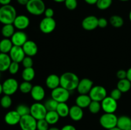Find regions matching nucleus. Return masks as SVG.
Masks as SVG:
<instances>
[{
  "instance_id": "obj_1",
  "label": "nucleus",
  "mask_w": 131,
  "mask_h": 130,
  "mask_svg": "<svg viewBox=\"0 0 131 130\" xmlns=\"http://www.w3.org/2000/svg\"><path fill=\"white\" fill-rule=\"evenodd\" d=\"M79 79L78 75L72 72H65L60 76V86L69 91L77 89Z\"/></svg>"
},
{
  "instance_id": "obj_2",
  "label": "nucleus",
  "mask_w": 131,
  "mask_h": 130,
  "mask_svg": "<svg viewBox=\"0 0 131 130\" xmlns=\"http://www.w3.org/2000/svg\"><path fill=\"white\" fill-rule=\"evenodd\" d=\"M17 15L16 10L12 5H4L0 7V22L3 25L13 24Z\"/></svg>"
},
{
  "instance_id": "obj_3",
  "label": "nucleus",
  "mask_w": 131,
  "mask_h": 130,
  "mask_svg": "<svg viewBox=\"0 0 131 130\" xmlns=\"http://www.w3.org/2000/svg\"><path fill=\"white\" fill-rule=\"evenodd\" d=\"M26 8L28 13L35 16L43 14L46 9L43 0H29L28 4L26 5Z\"/></svg>"
},
{
  "instance_id": "obj_4",
  "label": "nucleus",
  "mask_w": 131,
  "mask_h": 130,
  "mask_svg": "<svg viewBox=\"0 0 131 130\" xmlns=\"http://www.w3.org/2000/svg\"><path fill=\"white\" fill-rule=\"evenodd\" d=\"M118 117L115 113H104L99 119V123L103 128L108 130L117 126Z\"/></svg>"
},
{
  "instance_id": "obj_5",
  "label": "nucleus",
  "mask_w": 131,
  "mask_h": 130,
  "mask_svg": "<svg viewBox=\"0 0 131 130\" xmlns=\"http://www.w3.org/2000/svg\"><path fill=\"white\" fill-rule=\"evenodd\" d=\"M47 112V110L44 104L40 102H35L30 107V115L37 121L45 119Z\"/></svg>"
},
{
  "instance_id": "obj_6",
  "label": "nucleus",
  "mask_w": 131,
  "mask_h": 130,
  "mask_svg": "<svg viewBox=\"0 0 131 130\" xmlns=\"http://www.w3.org/2000/svg\"><path fill=\"white\" fill-rule=\"evenodd\" d=\"M51 98L58 103H66L70 98V91L61 86L51 90Z\"/></svg>"
},
{
  "instance_id": "obj_7",
  "label": "nucleus",
  "mask_w": 131,
  "mask_h": 130,
  "mask_svg": "<svg viewBox=\"0 0 131 130\" xmlns=\"http://www.w3.org/2000/svg\"><path fill=\"white\" fill-rule=\"evenodd\" d=\"M2 85L3 93L6 95L8 96L15 94L19 88L17 80L14 78H8L6 79L2 84Z\"/></svg>"
},
{
  "instance_id": "obj_8",
  "label": "nucleus",
  "mask_w": 131,
  "mask_h": 130,
  "mask_svg": "<svg viewBox=\"0 0 131 130\" xmlns=\"http://www.w3.org/2000/svg\"><path fill=\"white\" fill-rule=\"evenodd\" d=\"M88 95L92 101L101 102L107 96V90L102 85H95L91 89Z\"/></svg>"
},
{
  "instance_id": "obj_9",
  "label": "nucleus",
  "mask_w": 131,
  "mask_h": 130,
  "mask_svg": "<svg viewBox=\"0 0 131 130\" xmlns=\"http://www.w3.org/2000/svg\"><path fill=\"white\" fill-rule=\"evenodd\" d=\"M37 121L30 114L21 117L19 126L21 130H37Z\"/></svg>"
},
{
  "instance_id": "obj_10",
  "label": "nucleus",
  "mask_w": 131,
  "mask_h": 130,
  "mask_svg": "<svg viewBox=\"0 0 131 130\" xmlns=\"http://www.w3.org/2000/svg\"><path fill=\"white\" fill-rule=\"evenodd\" d=\"M56 27V22L52 18L44 17L39 24V29L44 34H49L54 31Z\"/></svg>"
},
{
  "instance_id": "obj_11",
  "label": "nucleus",
  "mask_w": 131,
  "mask_h": 130,
  "mask_svg": "<svg viewBox=\"0 0 131 130\" xmlns=\"http://www.w3.org/2000/svg\"><path fill=\"white\" fill-rule=\"evenodd\" d=\"M101 103L102 110L105 113H115L118 108L117 101L110 96H107Z\"/></svg>"
},
{
  "instance_id": "obj_12",
  "label": "nucleus",
  "mask_w": 131,
  "mask_h": 130,
  "mask_svg": "<svg viewBox=\"0 0 131 130\" xmlns=\"http://www.w3.org/2000/svg\"><path fill=\"white\" fill-rule=\"evenodd\" d=\"M93 87V81L87 78H84L79 80L77 90L79 94H88Z\"/></svg>"
},
{
  "instance_id": "obj_13",
  "label": "nucleus",
  "mask_w": 131,
  "mask_h": 130,
  "mask_svg": "<svg viewBox=\"0 0 131 130\" xmlns=\"http://www.w3.org/2000/svg\"><path fill=\"white\" fill-rule=\"evenodd\" d=\"M9 56L12 61L18 62V63L22 62L23 60L26 57V54L23 50V47L14 45L13 46L12 48L9 52Z\"/></svg>"
},
{
  "instance_id": "obj_14",
  "label": "nucleus",
  "mask_w": 131,
  "mask_h": 130,
  "mask_svg": "<svg viewBox=\"0 0 131 130\" xmlns=\"http://www.w3.org/2000/svg\"><path fill=\"white\" fill-rule=\"evenodd\" d=\"M98 18L94 15L86 17L82 21V27L86 31L94 30L98 27Z\"/></svg>"
},
{
  "instance_id": "obj_15",
  "label": "nucleus",
  "mask_w": 131,
  "mask_h": 130,
  "mask_svg": "<svg viewBox=\"0 0 131 130\" xmlns=\"http://www.w3.org/2000/svg\"><path fill=\"white\" fill-rule=\"evenodd\" d=\"M10 39L13 45L18 47H23V45L28 40L26 33L20 30L15 31Z\"/></svg>"
},
{
  "instance_id": "obj_16",
  "label": "nucleus",
  "mask_w": 131,
  "mask_h": 130,
  "mask_svg": "<svg viewBox=\"0 0 131 130\" xmlns=\"http://www.w3.org/2000/svg\"><path fill=\"white\" fill-rule=\"evenodd\" d=\"M29 24H30L29 19L28 18V17L24 15H17L16 18L13 23L14 27L20 31H23L26 29L29 25Z\"/></svg>"
},
{
  "instance_id": "obj_17",
  "label": "nucleus",
  "mask_w": 131,
  "mask_h": 130,
  "mask_svg": "<svg viewBox=\"0 0 131 130\" xmlns=\"http://www.w3.org/2000/svg\"><path fill=\"white\" fill-rule=\"evenodd\" d=\"M21 116L16 110H11L5 114L4 120L6 124L10 126H15L19 124Z\"/></svg>"
},
{
  "instance_id": "obj_18",
  "label": "nucleus",
  "mask_w": 131,
  "mask_h": 130,
  "mask_svg": "<svg viewBox=\"0 0 131 130\" xmlns=\"http://www.w3.org/2000/svg\"><path fill=\"white\" fill-rule=\"evenodd\" d=\"M23 49L26 56L33 57L38 52V46L37 43L32 40H28L23 45Z\"/></svg>"
},
{
  "instance_id": "obj_19",
  "label": "nucleus",
  "mask_w": 131,
  "mask_h": 130,
  "mask_svg": "<svg viewBox=\"0 0 131 130\" xmlns=\"http://www.w3.org/2000/svg\"><path fill=\"white\" fill-rule=\"evenodd\" d=\"M31 98L37 102L43 100L46 96V91L42 86L40 85H35L33 86L30 93Z\"/></svg>"
},
{
  "instance_id": "obj_20",
  "label": "nucleus",
  "mask_w": 131,
  "mask_h": 130,
  "mask_svg": "<svg viewBox=\"0 0 131 130\" xmlns=\"http://www.w3.org/2000/svg\"><path fill=\"white\" fill-rule=\"evenodd\" d=\"M84 115L83 108L79 107V106L73 105L70 108L69 116L70 117L72 121H79L83 119Z\"/></svg>"
},
{
  "instance_id": "obj_21",
  "label": "nucleus",
  "mask_w": 131,
  "mask_h": 130,
  "mask_svg": "<svg viewBox=\"0 0 131 130\" xmlns=\"http://www.w3.org/2000/svg\"><path fill=\"white\" fill-rule=\"evenodd\" d=\"M46 86L51 90L56 89L60 86V76L56 74H51L46 78Z\"/></svg>"
},
{
  "instance_id": "obj_22",
  "label": "nucleus",
  "mask_w": 131,
  "mask_h": 130,
  "mask_svg": "<svg viewBox=\"0 0 131 130\" xmlns=\"http://www.w3.org/2000/svg\"><path fill=\"white\" fill-rule=\"evenodd\" d=\"M92 101L88 94H79L75 99V104L82 108H88Z\"/></svg>"
},
{
  "instance_id": "obj_23",
  "label": "nucleus",
  "mask_w": 131,
  "mask_h": 130,
  "mask_svg": "<svg viewBox=\"0 0 131 130\" xmlns=\"http://www.w3.org/2000/svg\"><path fill=\"white\" fill-rule=\"evenodd\" d=\"M12 59L8 54H0V71L4 72L8 70Z\"/></svg>"
},
{
  "instance_id": "obj_24",
  "label": "nucleus",
  "mask_w": 131,
  "mask_h": 130,
  "mask_svg": "<svg viewBox=\"0 0 131 130\" xmlns=\"http://www.w3.org/2000/svg\"><path fill=\"white\" fill-rule=\"evenodd\" d=\"M121 130H125L131 127V118L129 116L122 115L118 117L117 126Z\"/></svg>"
},
{
  "instance_id": "obj_25",
  "label": "nucleus",
  "mask_w": 131,
  "mask_h": 130,
  "mask_svg": "<svg viewBox=\"0 0 131 130\" xmlns=\"http://www.w3.org/2000/svg\"><path fill=\"white\" fill-rule=\"evenodd\" d=\"M13 46L14 45L10 38H4L0 41V51L1 53L9 54Z\"/></svg>"
},
{
  "instance_id": "obj_26",
  "label": "nucleus",
  "mask_w": 131,
  "mask_h": 130,
  "mask_svg": "<svg viewBox=\"0 0 131 130\" xmlns=\"http://www.w3.org/2000/svg\"><path fill=\"white\" fill-rule=\"evenodd\" d=\"M60 117L56 111H47L45 119L49 125H54L58 122Z\"/></svg>"
},
{
  "instance_id": "obj_27",
  "label": "nucleus",
  "mask_w": 131,
  "mask_h": 130,
  "mask_svg": "<svg viewBox=\"0 0 131 130\" xmlns=\"http://www.w3.org/2000/svg\"><path fill=\"white\" fill-rule=\"evenodd\" d=\"M56 111L60 117L65 118L69 116L70 107L66 103H59Z\"/></svg>"
},
{
  "instance_id": "obj_28",
  "label": "nucleus",
  "mask_w": 131,
  "mask_h": 130,
  "mask_svg": "<svg viewBox=\"0 0 131 130\" xmlns=\"http://www.w3.org/2000/svg\"><path fill=\"white\" fill-rule=\"evenodd\" d=\"M35 76V71L33 67L26 68L22 71V78L24 81L31 82Z\"/></svg>"
},
{
  "instance_id": "obj_29",
  "label": "nucleus",
  "mask_w": 131,
  "mask_h": 130,
  "mask_svg": "<svg viewBox=\"0 0 131 130\" xmlns=\"http://www.w3.org/2000/svg\"><path fill=\"white\" fill-rule=\"evenodd\" d=\"M15 27L14 24H5L1 28V34L4 38H10L15 33Z\"/></svg>"
},
{
  "instance_id": "obj_30",
  "label": "nucleus",
  "mask_w": 131,
  "mask_h": 130,
  "mask_svg": "<svg viewBox=\"0 0 131 130\" xmlns=\"http://www.w3.org/2000/svg\"><path fill=\"white\" fill-rule=\"evenodd\" d=\"M116 88H118L122 93H127L130 89L131 82L127 79L119 80L117 83Z\"/></svg>"
},
{
  "instance_id": "obj_31",
  "label": "nucleus",
  "mask_w": 131,
  "mask_h": 130,
  "mask_svg": "<svg viewBox=\"0 0 131 130\" xmlns=\"http://www.w3.org/2000/svg\"><path fill=\"white\" fill-rule=\"evenodd\" d=\"M110 23L114 28H121L124 24V19L120 15H114L110 18Z\"/></svg>"
},
{
  "instance_id": "obj_32",
  "label": "nucleus",
  "mask_w": 131,
  "mask_h": 130,
  "mask_svg": "<svg viewBox=\"0 0 131 130\" xmlns=\"http://www.w3.org/2000/svg\"><path fill=\"white\" fill-rule=\"evenodd\" d=\"M33 88V85L31 84V82L24 81L19 85V90L21 93L24 94H28L30 93Z\"/></svg>"
},
{
  "instance_id": "obj_33",
  "label": "nucleus",
  "mask_w": 131,
  "mask_h": 130,
  "mask_svg": "<svg viewBox=\"0 0 131 130\" xmlns=\"http://www.w3.org/2000/svg\"><path fill=\"white\" fill-rule=\"evenodd\" d=\"M47 111H56L58 103L52 98L47 99L43 103Z\"/></svg>"
},
{
  "instance_id": "obj_34",
  "label": "nucleus",
  "mask_w": 131,
  "mask_h": 130,
  "mask_svg": "<svg viewBox=\"0 0 131 130\" xmlns=\"http://www.w3.org/2000/svg\"><path fill=\"white\" fill-rule=\"evenodd\" d=\"M88 109H89V111L92 113H93V114L98 113L101 111V110L102 109L101 103V102L96 101H92L89 107H88Z\"/></svg>"
},
{
  "instance_id": "obj_35",
  "label": "nucleus",
  "mask_w": 131,
  "mask_h": 130,
  "mask_svg": "<svg viewBox=\"0 0 131 130\" xmlns=\"http://www.w3.org/2000/svg\"><path fill=\"white\" fill-rule=\"evenodd\" d=\"M15 110L21 117L30 114V107L25 104H20L17 107Z\"/></svg>"
},
{
  "instance_id": "obj_36",
  "label": "nucleus",
  "mask_w": 131,
  "mask_h": 130,
  "mask_svg": "<svg viewBox=\"0 0 131 130\" xmlns=\"http://www.w3.org/2000/svg\"><path fill=\"white\" fill-rule=\"evenodd\" d=\"M113 3V0H98L96 3L97 7L101 10L108 9Z\"/></svg>"
},
{
  "instance_id": "obj_37",
  "label": "nucleus",
  "mask_w": 131,
  "mask_h": 130,
  "mask_svg": "<svg viewBox=\"0 0 131 130\" xmlns=\"http://www.w3.org/2000/svg\"><path fill=\"white\" fill-rule=\"evenodd\" d=\"M12 104V99L10 96L5 94L0 99V105H1L3 108H10L11 107Z\"/></svg>"
},
{
  "instance_id": "obj_38",
  "label": "nucleus",
  "mask_w": 131,
  "mask_h": 130,
  "mask_svg": "<svg viewBox=\"0 0 131 130\" xmlns=\"http://www.w3.org/2000/svg\"><path fill=\"white\" fill-rule=\"evenodd\" d=\"M49 126L48 122L46 121L45 119L37 121V130H48L49 128Z\"/></svg>"
},
{
  "instance_id": "obj_39",
  "label": "nucleus",
  "mask_w": 131,
  "mask_h": 130,
  "mask_svg": "<svg viewBox=\"0 0 131 130\" xmlns=\"http://www.w3.org/2000/svg\"><path fill=\"white\" fill-rule=\"evenodd\" d=\"M65 6L69 10H74L78 6V1L77 0H65Z\"/></svg>"
},
{
  "instance_id": "obj_40",
  "label": "nucleus",
  "mask_w": 131,
  "mask_h": 130,
  "mask_svg": "<svg viewBox=\"0 0 131 130\" xmlns=\"http://www.w3.org/2000/svg\"><path fill=\"white\" fill-rule=\"evenodd\" d=\"M8 71L12 75H15L19 70V63L14 61H12L8 68Z\"/></svg>"
},
{
  "instance_id": "obj_41",
  "label": "nucleus",
  "mask_w": 131,
  "mask_h": 130,
  "mask_svg": "<svg viewBox=\"0 0 131 130\" xmlns=\"http://www.w3.org/2000/svg\"><path fill=\"white\" fill-rule=\"evenodd\" d=\"M22 64H23V66H24V68L33 67V61L32 59V57L26 56V57H24V59L22 61Z\"/></svg>"
},
{
  "instance_id": "obj_42",
  "label": "nucleus",
  "mask_w": 131,
  "mask_h": 130,
  "mask_svg": "<svg viewBox=\"0 0 131 130\" xmlns=\"http://www.w3.org/2000/svg\"><path fill=\"white\" fill-rule=\"evenodd\" d=\"M122 95V93L118 88L113 89L111 90V93H110V96L116 101H118L121 98Z\"/></svg>"
},
{
  "instance_id": "obj_43",
  "label": "nucleus",
  "mask_w": 131,
  "mask_h": 130,
  "mask_svg": "<svg viewBox=\"0 0 131 130\" xmlns=\"http://www.w3.org/2000/svg\"><path fill=\"white\" fill-rule=\"evenodd\" d=\"M107 24H108V22H107V19L106 18L101 17L99 18L98 20V27L101 28H104L107 27Z\"/></svg>"
},
{
  "instance_id": "obj_44",
  "label": "nucleus",
  "mask_w": 131,
  "mask_h": 130,
  "mask_svg": "<svg viewBox=\"0 0 131 130\" xmlns=\"http://www.w3.org/2000/svg\"><path fill=\"white\" fill-rule=\"evenodd\" d=\"M116 77L119 80L127 79V71L125 70H120L116 73Z\"/></svg>"
},
{
  "instance_id": "obj_45",
  "label": "nucleus",
  "mask_w": 131,
  "mask_h": 130,
  "mask_svg": "<svg viewBox=\"0 0 131 130\" xmlns=\"http://www.w3.org/2000/svg\"><path fill=\"white\" fill-rule=\"evenodd\" d=\"M45 15V17H48V18H52L54 14V10L51 8H47L45 10L44 13H43Z\"/></svg>"
},
{
  "instance_id": "obj_46",
  "label": "nucleus",
  "mask_w": 131,
  "mask_h": 130,
  "mask_svg": "<svg viewBox=\"0 0 131 130\" xmlns=\"http://www.w3.org/2000/svg\"><path fill=\"white\" fill-rule=\"evenodd\" d=\"M61 130H77L76 128L74 127L73 125L71 124H67L61 127Z\"/></svg>"
},
{
  "instance_id": "obj_47",
  "label": "nucleus",
  "mask_w": 131,
  "mask_h": 130,
  "mask_svg": "<svg viewBox=\"0 0 131 130\" xmlns=\"http://www.w3.org/2000/svg\"><path fill=\"white\" fill-rule=\"evenodd\" d=\"M11 1L12 0H0V5H1V6L10 5Z\"/></svg>"
},
{
  "instance_id": "obj_48",
  "label": "nucleus",
  "mask_w": 131,
  "mask_h": 130,
  "mask_svg": "<svg viewBox=\"0 0 131 130\" xmlns=\"http://www.w3.org/2000/svg\"><path fill=\"white\" fill-rule=\"evenodd\" d=\"M29 0H17V2L22 6H25L28 4Z\"/></svg>"
},
{
  "instance_id": "obj_49",
  "label": "nucleus",
  "mask_w": 131,
  "mask_h": 130,
  "mask_svg": "<svg viewBox=\"0 0 131 130\" xmlns=\"http://www.w3.org/2000/svg\"><path fill=\"white\" fill-rule=\"evenodd\" d=\"M87 4L88 5H96L97 3V1L98 0H84Z\"/></svg>"
},
{
  "instance_id": "obj_50",
  "label": "nucleus",
  "mask_w": 131,
  "mask_h": 130,
  "mask_svg": "<svg viewBox=\"0 0 131 130\" xmlns=\"http://www.w3.org/2000/svg\"><path fill=\"white\" fill-rule=\"evenodd\" d=\"M127 79L131 82V68L128 69L127 71Z\"/></svg>"
},
{
  "instance_id": "obj_51",
  "label": "nucleus",
  "mask_w": 131,
  "mask_h": 130,
  "mask_svg": "<svg viewBox=\"0 0 131 130\" xmlns=\"http://www.w3.org/2000/svg\"><path fill=\"white\" fill-rule=\"evenodd\" d=\"M48 130H61L60 129H59L57 127H51L49 128Z\"/></svg>"
},
{
  "instance_id": "obj_52",
  "label": "nucleus",
  "mask_w": 131,
  "mask_h": 130,
  "mask_svg": "<svg viewBox=\"0 0 131 130\" xmlns=\"http://www.w3.org/2000/svg\"><path fill=\"white\" fill-rule=\"evenodd\" d=\"M56 3H64L65 0H52Z\"/></svg>"
},
{
  "instance_id": "obj_53",
  "label": "nucleus",
  "mask_w": 131,
  "mask_h": 130,
  "mask_svg": "<svg viewBox=\"0 0 131 130\" xmlns=\"http://www.w3.org/2000/svg\"><path fill=\"white\" fill-rule=\"evenodd\" d=\"M2 93H3V85H2V84L0 83V95H1Z\"/></svg>"
},
{
  "instance_id": "obj_54",
  "label": "nucleus",
  "mask_w": 131,
  "mask_h": 130,
  "mask_svg": "<svg viewBox=\"0 0 131 130\" xmlns=\"http://www.w3.org/2000/svg\"><path fill=\"white\" fill-rule=\"evenodd\" d=\"M108 130H121V129H119L118 127H114V128L110 129H108Z\"/></svg>"
},
{
  "instance_id": "obj_55",
  "label": "nucleus",
  "mask_w": 131,
  "mask_h": 130,
  "mask_svg": "<svg viewBox=\"0 0 131 130\" xmlns=\"http://www.w3.org/2000/svg\"><path fill=\"white\" fill-rule=\"evenodd\" d=\"M129 20H130V22H131V10L130 11V12H129Z\"/></svg>"
},
{
  "instance_id": "obj_56",
  "label": "nucleus",
  "mask_w": 131,
  "mask_h": 130,
  "mask_svg": "<svg viewBox=\"0 0 131 130\" xmlns=\"http://www.w3.org/2000/svg\"><path fill=\"white\" fill-rule=\"evenodd\" d=\"M119 1H123V2H126V1H130V0H119Z\"/></svg>"
},
{
  "instance_id": "obj_57",
  "label": "nucleus",
  "mask_w": 131,
  "mask_h": 130,
  "mask_svg": "<svg viewBox=\"0 0 131 130\" xmlns=\"http://www.w3.org/2000/svg\"><path fill=\"white\" fill-rule=\"evenodd\" d=\"M125 130H131V127H128L127 129H125Z\"/></svg>"
},
{
  "instance_id": "obj_58",
  "label": "nucleus",
  "mask_w": 131,
  "mask_h": 130,
  "mask_svg": "<svg viewBox=\"0 0 131 130\" xmlns=\"http://www.w3.org/2000/svg\"><path fill=\"white\" fill-rule=\"evenodd\" d=\"M1 71H0V76H1Z\"/></svg>"
},
{
  "instance_id": "obj_59",
  "label": "nucleus",
  "mask_w": 131,
  "mask_h": 130,
  "mask_svg": "<svg viewBox=\"0 0 131 130\" xmlns=\"http://www.w3.org/2000/svg\"><path fill=\"white\" fill-rule=\"evenodd\" d=\"M1 51H0V54H1Z\"/></svg>"
}]
</instances>
